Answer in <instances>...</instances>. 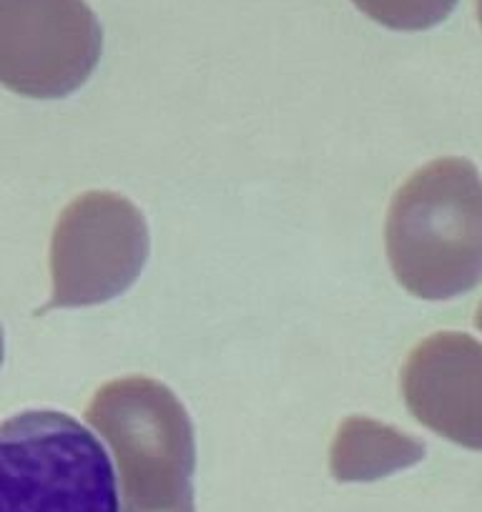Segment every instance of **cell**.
I'll list each match as a JSON object with an SVG mask.
<instances>
[{"label":"cell","instance_id":"cell-1","mask_svg":"<svg viewBox=\"0 0 482 512\" xmlns=\"http://www.w3.org/2000/svg\"><path fill=\"white\" fill-rule=\"evenodd\" d=\"M385 249L392 274L417 299L442 302L482 282V176L467 159H437L390 204Z\"/></svg>","mask_w":482,"mask_h":512},{"label":"cell","instance_id":"cell-2","mask_svg":"<svg viewBox=\"0 0 482 512\" xmlns=\"http://www.w3.org/2000/svg\"><path fill=\"white\" fill-rule=\"evenodd\" d=\"M86 420L116 457L121 512H196L194 425L166 384L113 379L93 395Z\"/></svg>","mask_w":482,"mask_h":512},{"label":"cell","instance_id":"cell-3","mask_svg":"<svg viewBox=\"0 0 482 512\" xmlns=\"http://www.w3.org/2000/svg\"><path fill=\"white\" fill-rule=\"evenodd\" d=\"M0 512H121L106 447L66 412L0 422Z\"/></svg>","mask_w":482,"mask_h":512},{"label":"cell","instance_id":"cell-4","mask_svg":"<svg viewBox=\"0 0 482 512\" xmlns=\"http://www.w3.org/2000/svg\"><path fill=\"white\" fill-rule=\"evenodd\" d=\"M149 226L124 196L88 191L66 206L51 239L48 309L91 307L124 294L149 259Z\"/></svg>","mask_w":482,"mask_h":512},{"label":"cell","instance_id":"cell-5","mask_svg":"<svg viewBox=\"0 0 482 512\" xmlns=\"http://www.w3.org/2000/svg\"><path fill=\"white\" fill-rule=\"evenodd\" d=\"M103 31L83 0H0V86L63 98L96 71Z\"/></svg>","mask_w":482,"mask_h":512},{"label":"cell","instance_id":"cell-6","mask_svg":"<svg viewBox=\"0 0 482 512\" xmlns=\"http://www.w3.org/2000/svg\"><path fill=\"white\" fill-rule=\"evenodd\" d=\"M407 410L435 435L482 452V344L437 332L417 344L402 369Z\"/></svg>","mask_w":482,"mask_h":512},{"label":"cell","instance_id":"cell-7","mask_svg":"<svg viewBox=\"0 0 482 512\" xmlns=\"http://www.w3.org/2000/svg\"><path fill=\"white\" fill-rule=\"evenodd\" d=\"M422 457L425 445L405 432L367 417H352L339 427L332 442V475L339 482L380 480L417 465Z\"/></svg>","mask_w":482,"mask_h":512},{"label":"cell","instance_id":"cell-8","mask_svg":"<svg viewBox=\"0 0 482 512\" xmlns=\"http://www.w3.org/2000/svg\"><path fill=\"white\" fill-rule=\"evenodd\" d=\"M359 11L392 31H427L455 11L457 0H352Z\"/></svg>","mask_w":482,"mask_h":512},{"label":"cell","instance_id":"cell-9","mask_svg":"<svg viewBox=\"0 0 482 512\" xmlns=\"http://www.w3.org/2000/svg\"><path fill=\"white\" fill-rule=\"evenodd\" d=\"M475 327L482 332V302H480V307H477V314H475Z\"/></svg>","mask_w":482,"mask_h":512},{"label":"cell","instance_id":"cell-10","mask_svg":"<svg viewBox=\"0 0 482 512\" xmlns=\"http://www.w3.org/2000/svg\"><path fill=\"white\" fill-rule=\"evenodd\" d=\"M0 364H3V329H0Z\"/></svg>","mask_w":482,"mask_h":512},{"label":"cell","instance_id":"cell-11","mask_svg":"<svg viewBox=\"0 0 482 512\" xmlns=\"http://www.w3.org/2000/svg\"><path fill=\"white\" fill-rule=\"evenodd\" d=\"M477 18H480L482 23V0H477Z\"/></svg>","mask_w":482,"mask_h":512}]
</instances>
